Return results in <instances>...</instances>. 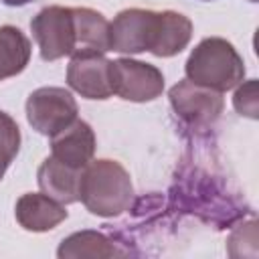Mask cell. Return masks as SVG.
<instances>
[{"mask_svg": "<svg viewBox=\"0 0 259 259\" xmlns=\"http://www.w3.org/2000/svg\"><path fill=\"white\" fill-rule=\"evenodd\" d=\"M134 186L125 168L115 160H93L79 176V200L97 217H115L130 208Z\"/></svg>", "mask_w": 259, "mask_h": 259, "instance_id": "6da1fadb", "label": "cell"}, {"mask_svg": "<svg viewBox=\"0 0 259 259\" xmlns=\"http://www.w3.org/2000/svg\"><path fill=\"white\" fill-rule=\"evenodd\" d=\"M186 77L212 91H229L245 77V63L231 42L219 36L204 38L196 45L186 61Z\"/></svg>", "mask_w": 259, "mask_h": 259, "instance_id": "7a4b0ae2", "label": "cell"}, {"mask_svg": "<svg viewBox=\"0 0 259 259\" xmlns=\"http://www.w3.org/2000/svg\"><path fill=\"white\" fill-rule=\"evenodd\" d=\"M32 36L45 61L69 57L77 49V28L73 8L47 6L30 22Z\"/></svg>", "mask_w": 259, "mask_h": 259, "instance_id": "3957f363", "label": "cell"}, {"mask_svg": "<svg viewBox=\"0 0 259 259\" xmlns=\"http://www.w3.org/2000/svg\"><path fill=\"white\" fill-rule=\"evenodd\" d=\"M162 12L130 8L109 22V49L117 53H154L160 36Z\"/></svg>", "mask_w": 259, "mask_h": 259, "instance_id": "277c9868", "label": "cell"}, {"mask_svg": "<svg viewBox=\"0 0 259 259\" xmlns=\"http://www.w3.org/2000/svg\"><path fill=\"white\" fill-rule=\"evenodd\" d=\"M77 101L63 87H40L26 99V119L42 136L53 138L77 119Z\"/></svg>", "mask_w": 259, "mask_h": 259, "instance_id": "5b68a950", "label": "cell"}, {"mask_svg": "<svg viewBox=\"0 0 259 259\" xmlns=\"http://www.w3.org/2000/svg\"><path fill=\"white\" fill-rule=\"evenodd\" d=\"M109 83L111 93L127 101H152L164 89V75L150 63L134 59L109 61Z\"/></svg>", "mask_w": 259, "mask_h": 259, "instance_id": "8992f818", "label": "cell"}, {"mask_svg": "<svg viewBox=\"0 0 259 259\" xmlns=\"http://www.w3.org/2000/svg\"><path fill=\"white\" fill-rule=\"evenodd\" d=\"M170 103L174 111L192 127H206L214 123L225 105L219 91L196 85L190 79H184L170 89Z\"/></svg>", "mask_w": 259, "mask_h": 259, "instance_id": "52a82bcc", "label": "cell"}, {"mask_svg": "<svg viewBox=\"0 0 259 259\" xmlns=\"http://www.w3.org/2000/svg\"><path fill=\"white\" fill-rule=\"evenodd\" d=\"M67 83L87 99H107L111 95L109 61L103 53H79L67 67Z\"/></svg>", "mask_w": 259, "mask_h": 259, "instance_id": "ba28073f", "label": "cell"}, {"mask_svg": "<svg viewBox=\"0 0 259 259\" xmlns=\"http://www.w3.org/2000/svg\"><path fill=\"white\" fill-rule=\"evenodd\" d=\"M51 150L53 158L81 170L91 162L95 154V134L87 121L75 119L71 125L51 138Z\"/></svg>", "mask_w": 259, "mask_h": 259, "instance_id": "9c48e42d", "label": "cell"}, {"mask_svg": "<svg viewBox=\"0 0 259 259\" xmlns=\"http://www.w3.org/2000/svg\"><path fill=\"white\" fill-rule=\"evenodd\" d=\"M67 219V210L61 202L47 196L45 192L22 194L16 202V221L22 229L32 233H45L55 229Z\"/></svg>", "mask_w": 259, "mask_h": 259, "instance_id": "30bf717a", "label": "cell"}, {"mask_svg": "<svg viewBox=\"0 0 259 259\" xmlns=\"http://www.w3.org/2000/svg\"><path fill=\"white\" fill-rule=\"evenodd\" d=\"M83 170V168H81ZM81 170L71 168L57 158H47L38 168L40 190L61 204H71L79 200V176Z\"/></svg>", "mask_w": 259, "mask_h": 259, "instance_id": "8fae6325", "label": "cell"}, {"mask_svg": "<svg viewBox=\"0 0 259 259\" xmlns=\"http://www.w3.org/2000/svg\"><path fill=\"white\" fill-rule=\"evenodd\" d=\"M73 14H75V28H77V49L73 55L111 51L109 22L101 12H95L91 8H73Z\"/></svg>", "mask_w": 259, "mask_h": 259, "instance_id": "7c38bea8", "label": "cell"}, {"mask_svg": "<svg viewBox=\"0 0 259 259\" xmlns=\"http://www.w3.org/2000/svg\"><path fill=\"white\" fill-rule=\"evenodd\" d=\"M30 59V40L16 26H0V81L24 71Z\"/></svg>", "mask_w": 259, "mask_h": 259, "instance_id": "4fadbf2b", "label": "cell"}, {"mask_svg": "<svg viewBox=\"0 0 259 259\" xmlns=\"http://www.w3.org/2000/svg\"><path fill=\"white\" fill-rule=\"evenodd\" d=\"M190 36H192V22L180 12L164 10L158 45H156L152 55H156V57H174L182 49H186V45L190 42Z\"/></svg>", "mask_w": 259, "mask_h": 259, "instance_id": "5bb4252c", "label": "cell"}, {"mask_svg": "<svg viewBox=\"0 0 259 259\" xmlns=\"http://www.w3.org/2000/svg\"><path fill=\"white\" fill-rule=\"evenodd\" d=\"M125 251H119L111 239H107L103 233L97 231H81L67 237L57 255L63 257H115L123 255Z\"/></svg>", "mask_w": 259, "mask_h": 259, "instance_id": "9a60e30c", "label": "cell"}, {"mask_svg": "<svg viewBox=\"0 0 259 259\" xmlns=\"http://www.w3.org/2000/svg\"><path fill=\"white\" fill-rule=\"evenodd\" d=\"M18 148H20V130L8 113L0 111V180L4 178L12 160L16 158Z\"/></svg>", "mask_w": 259, "mask_h": 259, "instance_id": "2e32d148", "label": "cell"}, {"mask_svg": "<svg viewBox=\"0 0 259 259\" xmlns=\"http://www.w3.org/2000/svg\"><path fill=\"white\" fill-rule=\"evenodd\" d=\"M233 105L241 115H247L251 119L257 117V81L249 79L245 85H241L233 97Z\"/></svg>", "mask_w": 259, "mask_h": 259, "instance_id": "e0dca14e", "label": "cell"}, {"mask_svg": "<svg viewBox=\"0 0 259 259\" xmlns=\"http://www.w3.org/2000/svg\"><path fill=\"white\" fill-rule=\"evenodd\" d=\"M6 6H24V4H28V2H32V0H2Z\"/></svg>", "mask_w": 259, "mask_h": 259, "instance_id": "ac0fdd59", "label": "cell"}]
</instances>
